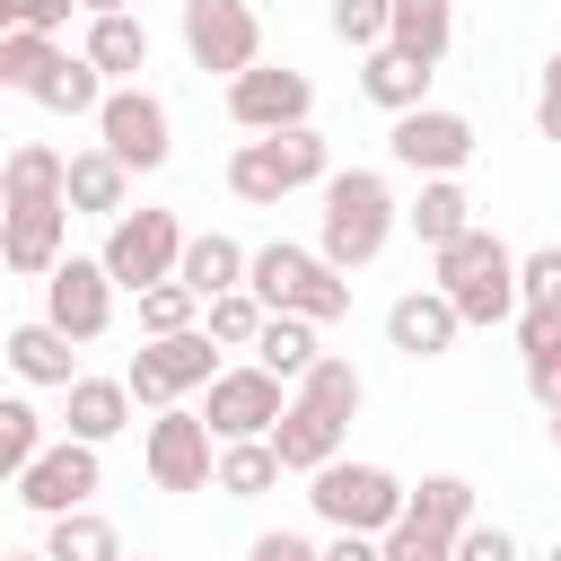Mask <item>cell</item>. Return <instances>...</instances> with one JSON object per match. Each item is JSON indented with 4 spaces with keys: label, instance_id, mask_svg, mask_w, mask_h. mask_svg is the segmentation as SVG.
I'll use <instances>...</instances> for the list:
<instances>
[{
    "label": "cell",
    "instance_id": "41",
    "mask_svg": "<svg viewBox=\"0 0 561 561\" xmlns=\"http://www.w3.org/2000/svg\"><path fill=\"white\" fill-rule=\"evenodd\" d=\"M535 131L561 149V53L543 61V79H535Z\"/></svg>",
    "mask_w": 561,
    "mask_h": 561
},
{
    "label": "cell",
    "instance_id": "11",
    "mask_svg": "<svg viewBox=\"0 0 561 561\" xmlns=\"http://www.w3.org/2000/svg\"><path fill=\"white\" fill-rule=\"evenodd\" d=\"M289 377H272L263 359H237V368H219L210 386H202V421L219 430V447L228 438H272V421L289 412V394H280Z\"/></svg>",
    "mask_w": 561,
    "mask_h": 561
},
{
    "label": "cell",
    "instance_id": "40",
    "mask_svg": "<svg viewBox=\"0 0 561 561\" xmlns=\"http://www.w3.org/2000/svg\"><path fill=\"white\" fill-rule=\"evenodd\" d=\"M245 561H324V543H307V535L272 526V535H254V543H245Z\"/></svg>",
    "mask_w": 561,
    "mask_h": 561
},
{
    "label": "cell",
    "instance_id": "36",
    "mask_svg": "<svg viewBox=\"0 0 561 561\" xmlns=\"http://www.w3.org/2000/svg\"><path fill=\"white\" fill-rule=\"evenodd\" d=\"M324 18H333V44H351V53L394 44V0H333Z\"/></svg>",
    "mask_w": 561,
    "mask_h": 561
},
{
    "label": "cell",
    "instance_id": "16",
    "mask_svg": "<svg viewBox=\"0 0 561 561\" xmlns=\"http://www.w3.org/2000/svg\"><path fill=\"white\" fill-rule=\"evenodd\" d=\"M386 149H394V167H412V175H465L473 123H465L456 105H412V114H394Z\"/></svg>",
    "mask_w": 561,
    "mask_h": 561
},
{
    "label": "cell",
    "instance_id": "17",
    "mask_svg": "<svg viewBox=\"0 0 561 561\" xmlns=\"http://www.w3.org/2000/svg\"><path fill=\"white\" fill-rule=\"evenodd\" d=\"M70 202H0V254H9V272L18 280H44L53 263H61V245H70Z\"/></svg>",
    "mask_w": 561,
    "mask_h": 561
},
{
    "label": "cell",
    "instance_id": "24",
    "mask_svg": "<svg viewBox=\"0 0 561 561\" xmlns=\"http://www.w3.org/2000/svg\"><path fill=\"white\" fill-rule=\"evenodd\" d=\"M0 202H70V158L53 140H18L0 158Z\"/></svg>",
    "mask_w": 561,
    "mask_h": 561
},
{
    "label": "cell",
    "instance_id": "45",
    "mask_svg": "<svg viewBox=\"0 0 561 561\" xmlns=\"http://www.w3.org/2000/svg\"><path fill=\"white\" fill-rule=\"evenodd\" d=\"M552 447H561V412H552Z\"/></svg>",
    "mask_w": 561,
    "mask_h": 561
},
{
    "label": "cell",
    "instance_id": "10",
    "mask_svg": "<svg viewBox=\"0 0 561 561\" xmlns=\"http://www.w3.org/2000/svg\"><path fill=\"white\" fill-rule=\"evenodd\" d=\"M96 140L131 167V175H158L167 158H175V114H167V96L158 88H114L105 105H96Z\"/></svg>",
    "mask_w": 561,
    "mask_h": 561
},
{
    "label": "cell",
    "instance_id": "8",
    "mask_svg": "<svg viewBox=\"0 0 561 561\" xmlns=\"http://www.w3.org/2000/svg\"><path fill=\"white\" fill-rule=\"evenodd\" d=\"M465 526H473V482L465 473H430L412 491V508L386 526V561H456Z\"/></svg>",
    "mask_w": 561,
    "mask_h": 561
},
{
    "label": "cell",
    "instance_id": "31",
    "mask_svg": "<svg viewBox=\"0 0 561 561\" xmlns=\"http://www.w3.org/2000/svg\"><path fill=\"white\" fill-rule=\"evenodd\" d=\"M280 473H289V465H280L272 438H228V447H219V491H228V500H263Z\"/></svg>",
    "mask_w": 561,
    "mask_h": 561
},
{
    "label": "cell",
    "instance_id": "39",
    "mask_svg": "<svg viewBox=\"0 0 561 561\" xmlns=\"http://www.w3.org/2000/svg\"><path fill=\"white\" fill-rule=\"evenodd\" d=\"M79 0H0V26H26V35H61Z\"/></svg>",
    "mask_w": 561,
    "mask_h": 561
},
{
    "label": "cell",
    "instance_id": "35",
    "mask_svg": "<svg viewBox=\"0 0 561 561\" xmlns=\"http://www.w3.org/2000/svg\"><path fill=\"white\" fill-rule=\"evenodd\" d=\"M44 447H53V438H44V412H35L26 394H9V403H0V473L18 482V473L44 456Z\"/></svg>",
    "mask_w": 561,
    "mask_h": 561
},
{
    "label": "cell",
    "instance_id": "47",
    "mask_svg": "<svg viewBox=\"0 0 561 561\" xmlns=\"http://www.w3.org/2000/svg\"><path fill=\"white\" fill-rule=\"evenodd\" d=\"M123 561H131V552H123ZM140 561H149V552H140Z\"/></svg>",
    "mask_w": 561,
    "mask_h": 561
},
{
    "label": "cell",
    "instance_id": "28",
    "mask_svg": "<svg viewBox=\"0 0 561 561\" xmlns=\"http://www.w3.org/2000/svg\"><path fill=\"white\" fill-rule=\"evenodd\" d=\"M245 359H263L272 377H289V386H298V377L324 359V351H316V316H272V324L254 333V351H245Z\"/></svg>",
    "mask_w": 561,
    "mask_h": 561
},
{
    "label": "cell",
    "instance_id": "4",
    "mask_svg": "<svg viewBox=\"0 0 561 561\" xmlns=\"http://www.w3.org/2000/svg\"><path fill=\"white\" fill-rule=\"evenodd\" d=\"M438 289L456 298V316L465 324H508L526 298H517V254H508V237H491V228H465L456 245H438Z\"/></svg>",
    "mask_w": 561,
    "mask_h": 561
},
{
    "label": "cell",
    "instance_id": "1",
    "mask_svg": "<svg viewBox=\"0 0 561 561\" xmlns=\"http://www.w3.org/2000/svg\"><path fill=\"white\" fill-rule=\"evenodd\" d=\"M324 210H316V245H324V263H342V272H368L386 245H394V193H386V175L377 167H333L324 184Z\"/></svg>",
    "mask_w": 561,
    "mask_h": 561
},
{
    "label": "cell",
    "instance_id": "27",
    "mask_svg": "<svg viewBox=\"0 0 561 561\" xmlns=\"http://www.w3.org/2000/svg\"><path fill=\"white\" fill-rule=\"evenodd\" d=\"M245 272H254V254H245L237 237H219V228H202V237L184 245V272H175V280H193L202 298H219V289H245Z\"/></svg>",
    "mask_w": 561,
    "mask_h": 561
},
{
    "label": "cell",
    "instance_id": "7",
    "mask_svg": "<svg viewBox=\"0 0 561 561\" xmlns=\"http://www.w3.org/2000/svg\"><path fill=\"white\" fill-rule=\"evenodd\" d=\"M140 465H149L158 491H219V430H210L202 412L167 403V412H149V430H140Z\"/></svg>",
    "mask_w": 561,
    "mask_h": 561
},
{
    "label": "cell",
    "instance_id": "25",
    "mask_svg": "<svg viewBox=\"0 0 561 561\" xmlns=\"http://www.w3.org/2000/svg\"><path fill=\"white\" fill-rule=\"evenodd\" d=\"M114 88H131L140 70H149V26L131 18V9H114V18H88V44H79Z\"/></svg>",
    "mask_w": 561,
    "mask_h": 561
},
{
    "label": "cell",
    "instance_id": "30",
    "mask_svg": "<svg viewBox=\"0 0 561 561\" xmlns=\"http://www.w3.org/2000/svg\"><path fill=\"white\" fill-rule=\"evenodd\" d=\"M394 44L438 70L447 44H456V0H394Z\"/></svg>",
    "mask_w": 561,
    "mask_h": 561
},
{
    "label": "cell",
    "instance_id": "34",
    "mask_svg": "<svg viewBox=\"0 0 561 561\" xmlns=\"http://www.w3.org/2000/svg\"><path fill=\"white\" fill-rule=\"evenodd\" d=\"M202 307H210V298H202L193 280H158V289H140V333H149V342H158V333H193Z\"/></svg>",
    "mask_w": 561,
    "mask_h": 561
},
{
    "label": "cell",
    "instance_id": "18",
    "mask_svg": "<svg viewBox=\"0 0 561 561\" xmlns=\"http://www.w3.org/2000/svg\"><path fill=\"white\" fill-rule=\"evenodd\" d=\"M456 333H465V316H456V298H447L438 280H430V289H403V298L386 307V342H394L403 359H447Z\"/></svg>",
    "mask_w": 561,
    "mask_h": 561
},
{
    "label": "cell",
    "instance_id": "15",
    "mask_svg": "<svg viewBox=\"0 0 561 561\" xmlns=\"http://www.w3.org/2000/svg\"><path fill=\"white\" fill-rule=\"evenodd\" d=\"M307 114H316V88H307V70H289V61H254V70L228 79V123H237V131H289V123H307Z\"/></svg>",
    "mask_w": 561,
    "mask_h": 561
},
{
    "label": "cell",
    "instance_id": "21",
    "mask_svg": "<svg viewBox=\"0 0 561 561\" xmlns=\"http://www.w3.org/2000/svg\"><path fill=\"white\" fill-rule=\"evenodd\" d=\"M70 210L79 219H123L131 210V167L96 140V149H70Z\"/></svg>",
    "mask_w": 561,
    "mask_h": 561
},
{
    "label": "cell",
    "instance_id": "33",
    "mask_svg": "<svg viewBox=\"0 0 561 561\" xmlns=\"http://www.w3.org/2000/svg\"><path fill=\"white\" fill-rule=\"evenodd\" d=\"M202 324H210V342H219V351H254V333L272 324V307H263L254 289H219V298L202 307Z\"/></svg>",
    "mask_w": 561,
    "mask_h": 561
},
{
    "label": "cell",
    "instance_id": "14",
    "mask_svg": "<svg viewBox=\"0 0 561 561\" xmlns=\"http://www.w3.org/2000/svg\"><path fill=\"white\" fill-rule=\"evenodd\" d=\"M96 491H105V465H96L88 438H53V447L18 473V508H35V517H70V508H88Z\"/></svg>",
    "mask_w": 561,
    "mask_h": 561
},
{
    "label": "cell",
    "instance_id": "26",
    "mask_svg": "<svg viewBox=\"0 0 561 561\" xmlns=\"http://www.w3.org/2000/svg\"><path fill=\"white\" fill-rule=\"evenodd\" d=\"M403 228H412L430 254H438V245H456V237L473 228V202H465V184H456V175H421V193H412Z\"/></svg>",
    "mask_w": 561,
    "mask_h": 561
},
{
    "label": "cell",
    "instance_id": "22",
    "mask_svg": "<svg viewBox=\"0 0 561 561\" xmlns=\"http://www.w3.org/2000/svg\"><path fill=\"white\" fill-rule=\"evenodd\" d=\"M9 368H18V386H70V377H79V342H70L53 316L9 324Z\"/></svg>",
    "mask_w": 561,
    "mask_h": 561
},
{
    "label": "cell",
    "instance_id": "13",
    "mask_svg": "<svg viewBox=\"0 0 561 561\" xmlns=\"http://www.w3.org/2000/svg\"><path fill=\"white\" fill-rule=\"evenodd\" d=\"M114 272H105V254H61L53 272H44V316L70 333V342H105V324H114Z\"/></svg>",
    "mask_w": 561,
    "mask_h": 561
},
{
    "label": "cell",
    "instance_id": "6",
    "mask_svg": "<svg viewBox=\"0 0 561 561\" xmlns=\"http://www.w3.org/2000/svg\"><path fill=\"white\" fill-rule=\"evenodd\" d=\"M184 245H193V237H184L175 210H123V219H105V245H96V254H105V272L140 298V289H158V280L184 272Z\"/></svg>",
    "mask_w": 561,
    "mask_h": 561
},
{
    "label": "cell",
    "instance_id": "46",
    "mask_svg": "<svg viewBox=\"0 0 561 561\" xmlns=\"http://www.w3.org/2000/svg\"><path fill=\"white\" fill-rule=\"evenodd\" d=\"M543 561H561V543H552V552H543Z\"/></svg>",
    "mask_w": 561,
    "mask_h": 561
},
{
    "label": "cell",
    "instance_id": "12",
    "mask_svg": "<svg viewBox=\"0 0 561 561\" xmlns=\"http://www.w3.org/2000/svg\"><path fill=\"white\" fill-rule=\"evenodd\" d=\"M184 53H193V70H210V79L254 70V61H263V18H254V0H184Z\"/></svg>",
    "mask_w": 561,
    "mask_h": 561
},
{
    "label": "cell",
    "instance_id": "20",
    "mask_svg": "<svg viewBox=\"0 0 561 561\" xmlns=\"http://www.w3.org/2000/svg\"><path fill=\"white\" fill-rule=\"evenodd\" d=\"M342 430H351V421H333V412H316L307 394H289V412L272 421V447H280L289 473H324V465L342 456Z\"/></svg>",
    "mask_w": 561,
    "mask_h": 561
},
{
    "label": "cell",
    "instance_id": "43",
    "mask_svg": "<svg viewBox=\"0 0 561 561\" xmlns=\"http://www.w3.org/2000/svg\"><path fill=\"white\" fill-rule=\"evenodd\" d=\"M79 9H88V18H114V9H131V0H79Z\"/></svg>",
    "mask_w": 561,
    "mask_h": 561
},
{
    "label": "cell",
    "instance_id": "32",
    "mask_svg": "<svg viewBox=\"0 0 561 561\" xmlns=\"http://www.w3.org/2000/svg\"><path fill=\"white\" fill-rule=\"evenodd\" d=\"M289 394H307V403H316V412H333V421H359V403H368V377H359L351 359H333V351H324V359H316V368H307Z\"/></svg>",
    "mask_w": 561,
    "mask_h": 561
},
{
    "label": "cell",
    "instance_id": "29",
    "mask_svg": "<svg viewBox=\"0 0 561 561\" xmlns=\"http://www.w3.org/2000/svg\"><path fill=\"white\" fill-rule=\"evenodd\" d=\"M44 552L53 561H123V535H114V517L70 508V517H44Z\"/></svg>",
    "mask_w": 561,
    "mask_h": 561
},
{
    "label": "cell",
    "instance_id": "23",
    "mask_svg": "<svg viewBox=\"0 0 561 561\" xmlns=\"http://www.w3.org/2000/svg\"><path fill=\"white\" fill-rule=\"evenodd\" d=\"M430 61H412L403 44H377L368 61H359V96L368 105H386V114H412V105H430Z\"/></svg>",
    "mask_w": 561,
    "mask_h": 561
},
{
    "label": "cell",
    "instance_id": "42",
    "mask_svg": "<svg viewBox=\"0 0 561 561\" xmlns=\"http://www.w3.org/2000/svg\"><path fill=\"white\" fill-rule=\"evenodd\" d=\"M324 561H386V535H333Z\"/></svg>",
    "mask_w": 561,
    "mask_h": 561
},
{
    "label": "cell",
    "instance_id": "38",
    "mask_svg": "<svg viewBox=\"0 0 561 561\" xmlns=\"http://www.w3.org/2000/svg\"><path fill=\"white\" fill-rule=\"evenodd\" d=\"M456 561H526V552H517V535H508V526H491V517H473V526L456 535Z\"/></svg>",
    "mask_w": 561,
    "mask_h": 561
},
{
    "label": "cell",
    "instance_id": "9",
    "mask_svg": "<svg viewBox=\"0 0 561 561\" xmlns=\"http://www.w3.org/2000/svg\"><path fill=\"white\" fill-rule=\"evenodd\" d=\"M228 359H219V342H210V324H193V333H158V342H140L131 351V394L149 403V412H167V403H184V394H202L210 377H219Z\"/></svg>",
    "mask_w": 561,
    "mask_h": 561
},
{
    "label": "cell",
    "instance_id": "19",
    "mask_svg": "<svg viewBox=\"0 0 561 561\" xmlns=\"http://www.w3.org/2000/svg\"><path fill=\"white\" fill-rule=\"evenodd\" d=\"M131 403H140V394H131V377H88V368H79V377L61 386V438L105 447V438H123V430H131Z\"/></svg>",
    "mask_w": 561,
    "mask_h": 561
},
{
    "label": "cell",
    "instance_id": "37",
    "mask_svg": "<svg viewBox=\"0 0 561 561\" xmlns=\"http://www.w3.org/2000/svg\"><path fill=\"white\" fill-rule=\"evenodd\" d=\"M517 298H526V307H561V245L517 254Z\"/></svg>",
    "mask_w": 561,
    "mask_h": 561
},
{
    "label": "cell",
    "instance_id": "2",
    "mask_svg": "<svg viewBox=\"0 0 561 561\" xmlns=\"http://www.w3.org/2000/svg\"><path fill=\"white\" fill-rule=\"evenodd\" d=\"M324 175H333V140H324L316 123L245 131V140L228 149V193L254 202V210H280L289 193H307V184H324Z\"/></svg>",
    "mask_w": 561,
    "mask_h": 561
},
{
    "label": "cell",
    "instance_id": "5",
    "mask_svg": "<svg viewBox=\"0 0 561 561\" xmlns=\"http://www.w3.org/2000/svg\"><path fill=\"white\" fill-rule=\"evenodd\" d=\"M307 508H316L333 535H386V526L412 508V491H403L386 465H351V456H333L324 473H307Z\"/></svg>",
    "mask_w": 561,
    "mask_h": 561
},
{
    "label": "cell",
    "instance_id": "3",
    "mask_svg": "<svg viewBox=\"0 0 561 561\" xmlns=\"http://www.w3.org/2000/svg\"><path fill=\"white\" fill-rule=\"evenodd\" d=\"M245 289H254L272 316H316V324L351 316V272H342V263H324V245H289V237L254 245Z\"/></svg>",
    "mask_w": 561,
    "mask_h": 561
},
{
    "label": "cell",
    "instance_id": "44",
    "mask_svg": "<svg viewBox=\"0 0 561 561\" xmlns=\"http://www.w3.org/2000/svg\"><path fill=\"white\" fill-rule=\"evenodd\" d=\"M0 561H53V552H44V543H35V552H0Z\"/></svg>",
    "mask_w": 561,
    "mask_h": 561
}]
</instances>
